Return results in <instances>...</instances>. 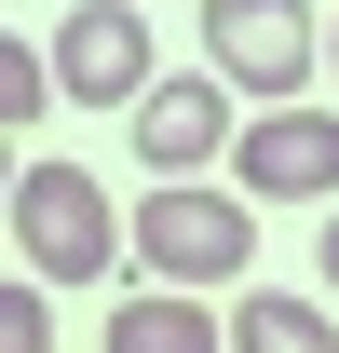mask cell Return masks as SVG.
Segmentation results:
<instances>
[{"mask_svg":"<svg viewBox=\"0 0 339 353\" xmlns=\"http://www.w3.org/2000/svg\"><path fill=\"white\" fill-rule=\"evenodd\" d=\"M326 82H339V28H326Z\"/></svg>","mask_w":339,"mask_h":353,"instance_id":"cell-12","label":"cell"},{"mask_svg":"<svg viewBox=\"0 0 339 353\" xmlns=\"http://www.w3.org/2000/svg\"><path fill=\"white\" fill-rule=\"evenodd\" d=\"M54 109V54L41 41H0V123H41Z\"/></svg>","mask_w":339,"mask_h":353,"instance_id":"cell-9","label":"cell"},{"mask_svg":"<svg viewBox=\"0 0 339 353\" xmlns=\"http://www.w3.org/2000/svg\"><path fill=\"white\" fill-rule=\"evenodd\" d=\"M204 68L231 95L298 109V82L326 68V28H312V0H204Z\"/></svg>","mask_w":339,"mask_h":353,"instance_id":"cell-3","label":"cell"},{"mask_svg":"<svg viewBox=\"0 0 339 353\" xmlns=\"http://www.w3.org/2000/svg\"><path fill=\"white\" fill-rule=\"evenodd\" d=\"M0 353H54V299H41V272H14V285H0Z\"/></svg>","mask_w":339,"mask_h":353,"instance_id":"cell-10","label":"cell"},{"mask_svg":"<svg viewBox=\"0 0 339 353\" xmlns=\"http://www.w3.org/2000/svg\"><path fill=\"white\" fill-rule=\"evenodd\" d=\"M109 353H231V312H190V285H136L109 312Z\"/></svg>","mask_w":339,"mask_h":353,"instance_id":"cell-7","label":"cell"},{"mask_svg":"<svg viewBox=\"0 0 339 353\" xmlns=\"http://www.w3.org/2000/svg\"><path fill=\"white\" fill-rule=\"evenodd\" d=\"M245 204H339V109H258L231 150Z\"/></svg>","mask_w":339,"mask_h":353,"instance_id":"cell-6","label":"cell"},{"mask_svg":"<svg viewBox=\"0 0 339 353\" xmlns=\"http://www.w3.org/2000/svg\"><path fill=\"white\" fill-rule=\"evenodd\" d=\"M231 353H339V312L258 285V299H231Z\"/></svg>","mask_w":339,"mask_h":353,"instance_id":"cell-8","label":"cell"},{"mask_svg":"<svg viewBox=\"0 0 339 353\" xmlns=\"http://www.w3.org/2000/svg\"><path fill=\"white\" fill-rule=\"evenodd\" d=\"M245 259H258V204L231 176H176V190L136 204V272L150 285H245Z\"/></svg>","mask_w":339,"mask_h":353,"instance_id":"cell-2","label":"cell"},{"mask_svg":"<svg viewBox=\"0 0 339 353\" xmlns=\"http://www.w3.org/2000/svg\"><path fill=\"white\" fill-rule=\"evenodd\" d=\"M14 259L41 272V285H109L136 259V218H109V190L82 163H28L14 176Z\"/></svg>","mask_w":339,"mask_h":353,"instance_id":"cell-1","label":"cell"},{"mask_svg":"<svg viewBox=\"0 0 339 353\" xmlns=\"http://www.w3.org/2000/svg\"><path fill=\"white\" fill-rule=\"evenodd\" d=\"M150 82H163V68H150V14H136V0H82V14L54 28V95H68V109H136Z\"/></svg>","mask_w":339,"mask_h":353,"instance_id":"cell-5","label":"cell"},{"mask_svg":"<svg viewBox=\"0 0 339 353\" xmlns=\"http://www.w3.org/2000/svg\"><path fill=\"white\" fill-rule=\"evenodd\" d=\"M326 299H339V204H326Z\"/></svg>","mask_w":339,"mask_h":353,"instance_id":"cell-11","label":"cell"},{"mask_svg":"<svg viewBox=\"0 0 339 353\" xmlns=\"http://www.w3.org/2000/svg\"><path fill=\"white\" fill-rule=\"evenodd\" d=\"M123 123H136L150 190H176V176H204V163H231V150H245V123H231V82H217V68H163Z\"/></svg>","mask_w":339,"mask_h":353,"instance_id":"cell-4","label":"cell"}]
</instances>
